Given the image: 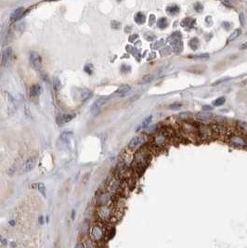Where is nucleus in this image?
<instances>
[{
  "mask_svg": "<svg viewBox=\"0 0 247 248\" xmlns=\"http://www.w3.org/2000/svg\"><path fill=\"white\" fill-rule=\"evenodd\" d=\"M150 156L146 149H141L137 152L134 159V165L139 169H144L150 163Z\"/></svg>",
  "mask_w": 247,
  "mask_h": 248,
  "instance_id": "nucleus-1",
  "label": "nucleus"
},
{
  "mask_svg": "<svg viewBox=\"0 0 247 248\" xmlns=\"http://www.w3.org/2000/svg\"><path fill=\"white\" fill-rule=\"evenodd\" d=\"M105 229L101 223H95L90 231V238L97 242H102L105 238Z\"/></svg>",
  "mask_w": 247,
  "mask_h": 248,
  "instance_id": "nucleus-2",
  "label": "nucleus"
},
{
  "mask_svg": "<svg viewBox=\"0 0 247 248\" xmlns=\"http://www.w3.org/2000/svg\"><path fill=\"white\" fill-rule=\"evenodd\" d=\"M97 216L102 221H108L112 216V209L109 205H100L97 208Z\"/></svg>",
  "mask_w": 247,
  "mask_h": 248,
  "instance_id": "nucleus-3",
  "label": "nucleus"
},
{
  "mask_svg": "<svg viewBox=\"0 0 247 248\" xmlns=\"http://www.w3.org/2000/svg\"><path fill=\"white\" fill-rule=\"evenodd\" d=\"M73 138V133L71 131H65L61 133L59 138V145L63 149H68L71 147V139Z\"/></svg>",
  "mask_w": 247,
  "mask_h": 248,
  "instance_id": "nucleus-4",
  "label": "nucleus"
},
{
  "mask_svg": "<svg viewBox=\"0 0 247 248\" xmlns=\"http://www.w3.org/2000/svg\"><path fill=\"white\" fill-rule=\"evenodd\" d=\"M107 100H108V98H106V97H101L94 101V103L92 104V106L90 108V113H92V115L96 116L101 113V108L105 105Z\"/></svg>",
  "mask_w": 247,
  "mask_h": 248,
  "instance_id": "nucleus-5",
  "label": "nucleus"
},
{
  "mask_svg": "<svg viewBox=\"0 0 247 248\" xmlns=\"http://www.w3.org/2000/svg\"><path fill=\"white\" fill-rule=\"evenodd\" d=\"M30 63L36 71H41L43 67L42 58L40 54L36 51H32L30 54Z\"/></svg>",
  "mask_w": 247,
  "mask_h": 248,
  "instance_id": "nucleus-6",
  "label": "nucleus"
},
{
  "mask_svg": "<svg viewBox=\"0 0 247 248\" xmlns=\"http://www.w3.org/2000/svg\"><path fill=\"white\" fill-rule=\"evenodd\" d=\"M75 96L80 101L85 102L86 101L89 100L92 96H93V92H92L90 89H87V88H82V89L76 90Z\"/></svg>",
  "mask_w": 247,
  "mask_h": 248,
  "instance_id": "nucleus-7",
  "label": "nucleus"
},
{
  "mask_svg": "<svg viewBox=\"0 0 247 248\" xmlns=\"http://www.w3.org/2000/svg\"><path fill=\"white\" fill-rule=\"evenodd\" d=\"M12 53H13V51H12V48L10 47L5 48L2 51L1 55H0V64L3 65V66L7 65L12 57Z\"/></svg>",
  "mask_w": 247,
  "mask_h": 248,
  "instance_id": "nucleus-8",
  "label": "nucleus"
},
{
  "mask_svg": "<svg viewBox=\"0 0 247 248\" xmlns=\"http://www.w3.org/2000/svg\"><path fill=\"white\" fill-rule=\"evenodd\" d=\"M112 193L110 192H104L101 193L98 197V204L100 205H109V204L112 201Z\"/></svg>",
  "mask_w": 247,
  "mask_h": 248,
  "instance_id": "nucleus-9",
  "label": "nucleus"
},
{
  "mask_svg": "<svg viewBox=\"0 0 247 248\" xmlns=\"http://www.w3.org/2000/svg\"><path fill=\"white\" fill-rule=\"evenodd\" d=\"M197 128H198V135L202 139H205L210 138L211 133H212V130L210 128H208L207 126H204V125H199L197 127Z\"/></svg>",
  "mask_w": 247,
  "mask_h": 248,
  "instance_id": "nucleus-10",
  "label": "nucleus"
},
{
  "mask_svg": "<svg viewBox=\"0 0 247 248\" xmlns=\"http://www.w3.org/2000/svg\"><path fill=\"white\" fill-rule=\"evenodd\" d=\"M36 166V156H33V157H30L29 159H27L25 161V163L23 164V172H30L32 171L35 166Z\"/></svg>",
  "mask_w": 247,
  "mask_h": 248,
  "instance_id": "nucleus-11",
  "label": "nucleus"
},
{
  "mask_svg": "<svg viewBox=\"0 0 247 248\" xmlns=\"http://www.w3.org/2000/svg\"><path fill=\"white\" fill-rule=\"evenodd\" d=\"M24 12H25V9L23 7H20L18 9H16L11 14H10V21H17L19 20H21L23 16H24Z\"/></svg>",
  "mask_w": 247,
  "mask_h": 248,
  "instance_id": "nucleus-12",
  "label": "nucleus"
},
{
  "mask_svg": "<svg viewBox=\"0 0 247 248\" xmlns=\"http://www.w3.org/2000/svg\"><path fill=\"white\" fill-rule=\"evenodd\" d=\"M130 89H131L130 86H128V85H123V86H119L116 89V91L114 92L113 95L116 96V97H124V96H125L126 94H127V93L130 91Z\"/></svg>",
  "mask_w": 247,
  "mask_h": 248,
  "instance_id": "nucleus-13",
  "label": "nucleus"
},
{
  "mask_svg": "<svg viewBox=\"0 0 247 248\" xmlns=\"http://www.w3.org/2000/svg\"><path fill=\"white\" fill-rule=\"evenodd\" d=\"M29 93H30V96L33 97V98L40 96L41 93H42V86H41V85L40 84H35V85H33L32 86L30 87Z\"/></svg>",
  "mask_w": 247,
  "mask_h": 248,
  "instance_id": "nucleus-14",
  "label": "nucleus"
},
{
  "mask_svg": "<svg viewBox=\"0 0 247 248\" xmlns=\"http://www.w3.org/2000/svg\"><path fill=\"white\" fill-rule=\"evenodd\" d=\"M195 118L199 121H203V122H206V121H210L213 118V114L209 112H199L195 114Z\"/></svg>",
  "mask_w": 247,
  "mask_h": 248,
  "instance_id": "nucleus-15",
  "label": "nucleus"
},
{
  "mask_svg": "<svg viewBox=\"0 0 247 248\" xmlns=\"http://www.w3.org/2000/svg\"><path fill=\"white\" fill-rule=\"evenodd\" d=\"M230 143H232L233 145H236V146H244L246 144L244 139L241 136H238V135H232L230 137Z\"/></svg>",
  "mask_w": 247,
  "mask_h": 248,
  "instance_id": "nucleus-16",
  "label": "nucleus"
},
{
  "mask_svg": "<svg viewBox=\"0 0 247 248\" xmlns=\"http://www.w3.org/2000/svg\"><path fill=\"white\" fill-rule=\"evenodd\" d=\"M142 142H143V138H142V137H139V136H136V137H134V138L129 141L128 149H130V150H135V149L138 148Z\"/></svg>",
  "mask_w": 247,
  "mask_h": 248,
  "instance_id": "nucleus-17",
  "label": "nucleus"
},
{
  "mask_svg": "<svg viewBox=\"0 0 247 248\" xmlns=\"http://www.w3.org/2000/svg\"><path fill=\"white\" fill-rule=\"evenodd\" d=\"M180 9L177 5L176 4H172V5H169L167 8H166V12L170 15V16H176L178 12H179Z\"/></svg>",
  "mask_w": 247,
  "mask_h": 248,
  "instance_id": "nucleus-18",
  "label": "nucleus"
},
{
  "mask_svg": "<svg viewBox=\"0 0 247 248\" xmlns=\"http://www.w3.org/2000/svg\"><path fill=\"white\" fill-rule=\"evenodd\" d=\"M33 187L36 188V189H37L43 196H46L47 189H46V185H45L44 183H42V182L35 183V184H33Z\"/></svg>",
  "mask_w": 247,
  "mask_h": 248,
  "instance_id": "nucleus-19",
  "label": "nucleus"
},
{
  "mask_svg": "<svg viewBox=\"0 0 247 248\" xmlns=\"http://www.w3.org/2000/svg\"><path fill=\"white\" fill-rule=\"evenodd\" d=\"M84 245H85V248H98L97 242L92 240L91 238L86 239V241L84 242Z\"/></svg>",
  "mask_w": 247,
  "mask_h": 248,
  "instance_id": "nucleus-20",
  "label": "nucleus"
},
{
  "mask_svg": "<svg viewBox=\"0 0 247 248\" xmlns=\"http://www.w3.org/2000/svg\"><path fill=\"white\" fill-rule=\"evenodd\" d=\"M241 31L240 30V29H236V30H234L233 32L231 33V35L229 36V38H228V44L229 43H231L232 41H234L235 39H237L238 37H239V36L241 35Z\"/></svg>",
  "mask_w": 247,
  "mask_h": 248,
  "instance_id": "nucleus-21",
  "label": "nucleus"
},
{
  "mask_svg": "<svg viewBox=\"0 0 247 248\" xmlns=\"http://www.w3.org/2000/svg\"><path fill=\"white\" fill-rule=\"evenodd\" d=\"M134 19H135V21H136L138 24H143V23L145 22L146 17H145L144 13H142V12H138V13L135 14Z\"/></svg>",
  "mask_w": 247,
  "mask_h": 248,
  "instance_id": "nucleus-22",
  "label": "nucleus"
},
{
  "mask_svg": "<svg viewBox=\"0 0 247 248\" xmlns=\"http://www.w3.org/2000/svg\"><path fill=\"white\" fill-rule=\"evenodd\" d=\"M169 41H170V44L173 45L178 41H181V34L180 32H175L169 38Z\"/></svg>",
  "mask_w": 247,
  "mask_h": 248,
  "instance_id": "nucleus-23",
  "label": "nucleus"
},
{
  "mask_svg": "<svg viewBox=\"0 0 247 248\" xmlns=\"http://www.w3.org/2000/svg\"><path fill=\"white\" fill-rule=\"evenodd\" d=\"M88 231H89V221L87 219H85L82 222V224H81V230H80V231H81V233L83 235H86V234H87Z\"/></svg>",
  "mask_w": 247,
  "mask_h": 248,
  "instance_id": "nucleus-24",
  "label": "nucleus"
},
{
  "mask_svg": "<svg viewBox=\"0 0 247 248\" xmlns=\"http://www.w3.org/2000/svg\"><path fill=\"white\" fill-rule=\"evenodd\" d=\"M194 24H195V20H193L192 18H186L182 21V26L188 27V28H192Z\"/></svg>",
  "mask_w": 247,
  "mask_h": 248,
  "instance_id": "nucleus-25",
  "label": "nucleus"
},
{
  "mask_svg": "<svg viewBox=\"0 0 247 248\" xmlns=\"http://www.w3.org/2000/svg\"><path fill=\"white\" fill-rule=\"evenodd\" d=\"M172 50L176 53H180L183 50V43L182 41H178L172 45Z\"/></svg>",
  "mask_w": 247,
  "mask_h": 248,
  "instance_id": "nucleus-26",
  "label": "nucleus"
},
{
  "mask_svg": "<svg viewBox=\"0 0 247 248\" xmlns=\"http://www.w3.org/2000/svg\"><path fill=\"white\" fill-rule=\"evenodd\" d=\"M189 45H190V47H191V48H192V50H196V49L199 48V45H200L198 38L194 37V38L191 39V41H190Z\"/></svg>",
  "mask_w": 247,
  "mask_h": 248,
  "instance_id": "nucleus-27",
  "label": "nucleus"
},
{
  "mask_svg": "<svg viewBox=\"0 0 247 248\" xmlns=\"http://www.w3.org/2000/svg\"><path fill=\"white\" fill-rule=\"evenodd\" d=\"M75 114H72V113H66V114H61V118H63V122L64 123H69L70 121H72L74 118Z\"/></svg>",
  "mask_w": 247,
  "mask_h": 248,
  "instance_id": "nucleus-28",
  "label": "nucleus"
},
{
  "mask_svg": "<svg viewBox=\"0 0 247 248\" xmlns=\"http://www.w3.org/2000/svg\"><path fill=\"white\" fill-rule=\"evenodd\" d=\"M226 101V98L225 97H219L218 98L217 100H215L213 101V105L215 106V107H218V106H222Z\"/></svg>",
  "mask_w": 247,
  "mask_h": 248,
  "instance_id": "nucleus-29",
  "label": "nucleus"
},
{
  "mask_svg": "<svg viewBox=\"0 0 247 248\" xmlns=\"http://www.w3.org/2000/svg\"><path fill=\"white\" fill-rule=\"evenodd\" d=\"M157 25L160 29H165V27H167L168 25V22H167V20L165 18H160L158 20V22H157Z\"/></svg>",
  "mask_w": 247,
  "mask_h": 248,
  "instance_id": "nucleus-30",
  "label": "nucleus"
},
{
  "mask_svg": "<svg viewBox=\"0 0 247 248\" xmlns=\"http://www.w3.org/2000/svg\"><path fill=\"white\" fill-rule=\"evenodd\" d=\"M151 119H152V115H149V116H147L144 120H143V122H142V125H141V128H147L150 124V122H151Z\"/></svg>",
  "mask_w": 247,
  "mask_h": 248,
  "instance_id": "nucleus-31",
  "label": "nucleus"
},
{
  "mask_svg": "<svg viewBox=\"0 0 247 248\" xmlns=\"http://www.w3.org/2000/svg\"><path fill=\"white\" fill-rule=\"evenodd\" d=\"M230 80H231V77H230V76L222 77V78H220V79L217 80V81H215V83H213V84H212V86H217V85H220V84H222V83H224V82H228V81H230Z\"/></svg>",
  "mask_w": 247,
  "mask_h": 248,
  "instance_id": "nucleus-32",
  "label": "nucleus"
},
{
  "mask_svg": "<svg viewBox=\"0 0 247 248\" xmlns=\"http://www.w3.org/2000/svg\"><path fill=\"white\" fill-rule=\"evenodd\" d=\"M93 65L92 64H86V65H85V67H84V71H85V73H86L87 74H89V75H91L92 74H93Z\"/></svg>",
  "mask_w": 247,
  "mask_h": 248,
  "instance_id": "nucleus-33",
  "label": "nucleus"
},
{
  "mask_svg": "<svg viewBox=\"0 0 247 248\" xmlns=\"http://www.w3.org/2000/svg\"><path fill=\"white\" fill-rule=\"evenodd\" d=\"M171 52H172V49L169 47H166V48L161 49V55L162 56H168V55L171 54Z\"/></svg>",
  "mask_w": 247,
  "mask_h": 248,
  "instance_id": "nucleus-34",
  "label": "nucleus"
},
{
  "mask_svg": "<svg viewBox=\"0 0 247 248\" xmlns=\"http://www.w3.org/2000/svg\"><path fill=\"white\" fill-rule=\"evenodd\" d=\"M152 79H153V75L152 74H146V75H144L142 77L141 82L142 83H149V82L152 81Z\"/></svg>",
  "mask_w": 247,
  "mask_h": 248,
  "instance_id": "nucleus-35",
  "label": "nucleus"
},
{
  "mask_svg": "<svg viewBox=\"0 0 247 248\" xmlns=\"http://www.w3.org/2000/svg\"><path fill=\"white\" fill-rule=\"evenodd\" d=\"M111 27L113 30H118L121 27V23L117 21H111Z\"/></svg>",
  "mask_w": 247,
  "mask_h": 248,
  "instance_id": "nucleus-36",
  "label": "nucleus"
},
{
  "mask_svg": "<svg viewBox=\"0 0 247 248\" xmlns=\"http://www.w3.org/2000/svg\"><path fill=\"white\" fill-rule=\"evenodd\" d=\"M191 58L193 59H208L209 58V54H199V55H194V56H191Z\"/></svg>",
  "mask_w": 247,
  "mask_h": 248,
  "instance_id": "nucleus-37",
  "label": "nucleus"
},
{
  "mask_svg": "<svg viewBox=\"0 0 247 248\" xmlns=\"http://www.w3.org/2000/svg\"><path fill=\"white\" fill-rule=\"evenodd\" d=\"M194 10H195L197 12H201V11L203 10V6L201 3L197 2V3H195V4H194Z\"/></svg>",
  "mask_w": 247,
  "mask_h": 248,
  "instance_id": "nucleus-38",
  "label": "nucleus"
},
{
  "mask_svg": "<svg viewBox=\"0 0 247 248\" xmlns=\"http://www.w3.org/2000/svg\"><path fill=\"white\" fill-rule=\"evenodd\" d=\"M54 87H55L56 90H59V89H60L61 85H60L59 79H58V78H55V79H54Z\"/></svg>",
  "mask_w": 247,
  "mask_h": 248,
  "instance_id": "nucleus-39",
  "label": "nucleus"
},
{
  "mask_svg": "<svg viewBox=\"0 0 247 248\" xmlns=\"http://www.w3.org/2000/svg\"><path fill=\"white\" fill-rule=\"evenodd\" d=\"M181 106H182L181 103H179V102H175V103L170 104V105H169V108H170V109H173V110H177V109H179Z\"/></svg>",
  "mask_w": 247,
  "mask_h": 248,
  "instance_id": "nucleus-40",
  "label": "nucleus"
},
{
  "mask_svg": "<svg viewBox=\"0 0 247 248\" xmlns=\"http://www.w3.org/2000/svg\"><path fill=\"white\" fill-rule=\"evenodd\" d=\"M239 21H240L241 26H244L245 25V16H244V14L242 12L240 13V15H239Z\"/></svg>",
  "mask_w": 247,
  "mask_h": 248,
  "instance_id": "nucleus-41",
  "label": "nucleus"
},
{
  "mask_svg": "<svg viewBox=\"0 0 247 248\" xmlns=\"http://www.w3.org/2000/svg\"><path fill=\"white\" fill-rule=\"evenodd\" d=\"M145 37H146V40H148V41H152V40L155 39V36H154L153 34H150V33L146 34Z\"/></svg>",
  "mask_w": 247,
  "mask_h": 248,
  "instance_id": "nucleus-42",
  "label": "nucleus"
},
{
  "mask_svg": "<svg viewBox=\"0 0 247 248\" xmlns=\"http://www.w3.org/2000/svg\"><path fill=\"white\" fill-rule=\"evenodd\" d=\"M130 71V66L128 65H122L121 67V72L124 73V74H127Z\"/></svg>",
  "mask_w": 247,
  "mask_h": 248,
  "instance_id": "nucleus-43",
  "label": "nucleus"
},
{
  "mask_svg": "<svg viewBox=\"0 0 247 248\" xmlns=\"http://www.w3.org/2000/svg\"><path fill=\"white\" fill-rule=\"evenodd\" d=\"M240 128L243 131L247 132V123H245V122H240Z\"/></svg>",
  "mask_w": 247,
  "mask_h": 248,
  "instance_id": "nucleus-44",
  "label": "nucleus"
},
{
  "mask_svg": "<svg viewBox=\"0 0 247 248\" xmlns=\"http://www.w3.org/2000/svg\"><path fill=\"white\" fill-rule=\"evenodd\" d=\"M203 110L204 112H210V111L213 110V107L210 106V105H203Z\"/></svg>",
  "mask_w": 247,
  "mask_h": 248,
  "instance_id": "nucleus-45",
  "label": "nucleus"
},
{
  "mask_svg": "<svg viewBox=\"0 0 247 248\" xmlns=\"http://www.w3.org/2000/svg\"><path fill=\"white\" fill-rule=\"evenodd\" d=\"M75 248H85V245H84V242H79L75 244Z\"/></svg>",
  "mask_w": 247,
  "mask_h": 248,
  "instance_id": "nucleus-46",
  "label": "nucleus"
},
{
  "mask_svg": "<svg viewBox=\"0 0 247 248\" xmlns=\"http://www.w3.org/2000/svg\"><path fill=\"white\" fill-rule=\"evenodd\" d=\"M155 21V16L154 15H150V25H152V23Z\"/></svg>",
  "mask_w": 247,
  "mask_h": 248,
  "instance_id": "nucleus-47",
  "label": "nucleus"
},
{
  "mask_svg": "<svg viewBox=\"0 0 247 248\" xmlns=\"http://www.w3.org/2000/svg\"><path fill=\"white\" fill-rule=\"evenodd\" d=\"M75 215H76V212H75L74 209H73V210H72V213H71V218H72L73 220L75 219Z\"/></svg>",
  "mask_w": 247,
  "mask_h": 248,
  "instance_id": "nucleus-48",
  "label": "nucleus"
},
{
  "mask_svg": "<svg viewBox=\"0 0 247 248\" xmlns=\"http://www.w3.org/2000/svg\"><path fill=\"white\" fill-rule=\"evenodd\" d=\"M38 222L40 225H43L44 224V216H40L39 218H38Z\"/></svg>",
  "mask_w": 247,
  "mask_h": 248,
  "instance_id": "nucleus-49",
  "label": "nucleus"
},
{
  "mask_svg": "<svg viewBox=\"0 0 247 248\" xmlns=\"http://www.w3.org/2000/svg\"><path fill=\"white\" fill-rule=\"evenodd\" d=\"M223 27H224L226 30H229V29H230V24L228 21H226V22H224V23H223Z\"/></svg>",
  "mask_w": 247,
  "mask_h": 248,
  "instance_id": "nucleus-50",
  "label": "nucleus"
},
{
  "mask_svg": "<svg viewBox=\"0 0 247 248\" xmlns=\"http://www.w3.org/2000/svg\"><path fill=\"white\" fill-rule=\"evenodd\" d=\"M137 37H138V35H133V36H130L129 41H130V42H133L135 39H137Z\"/></svg>",
  "mask_w": 247,
  "mask_h": 248,
  "instance_id": "nucleus-51",
  "label": "nucleus"
},
{
  "mask_svg": "<svg viewBox=\"0 0 247 248\" xmlns=\"http://www.w3.org/2000/svg\"><path fill=\"white\" fill-rule=\"evenodd\" d=\"M247 48V43H243L241 47H240V49H245Z\"/></svg>",
  "mask_w": 247,
  "mask_h": 248,
  "instance_id": "nucleus-52",
  "label": "nucleus"
},
{
  "mask_svg": "<svg viewBox=\"0 0 247 248\" xmlns=\"http://www.w3.org/2000/svg\"><path fill=\"white\" fill-rule=\"evenodd\" d=\"M9 224H10V226H12V227H13V226H14V225L16 224V221H15L14 219H11V220H10V222H9Z\"/></svg>",
  "mask_w": 247,
  "mask_h": 248,
  "instance_id": "nucleus-53",
  "label": "nucleus"
},
{
  "mask_svg": "<svg viewBox=\"0 0 247 248\" xmlns=\"http://www.w3.org/2000/svg\"><path fill=\"white\" fill-rule=\"evenodd\" d=\"M224 5H226V6H228L229 8H231V5H230V3L229 2V1H224V2H222Z\"/></svg>",
  "mask_w": 247,
  "mask_h": 248,
  "instance_id": "nucleus-54",
  "label": "nucleus"
},
{
  "mask_svg": "<svg viewBox=\"0 0 247 248\" xmlns=\"http://www.w3.org/2000/svg\"><path fill=\"white\" fill-rule=\"evenodd\" d=\"M1 242H2L3 244H7V243H8V241H7V240H6L5 238H3V240L1 241Z\"/></svg>",
  "mask_w": 247,
  "mask_h": 248,
  "instance_id": "nucleus-55",
  "label": "nucleus"
},
{
  "mask_svg": "<svg viewBox=\"0 0 247 248\" xmlns=\"http://www.w3.org/2000/svg\"><path fill=\"white\" fill-rule=\"evenodd\" d=\"M10 245H11V247H13V248H15V247H16V242H12L10 243Z\"/></svg>",
  "mask_w": 247,
  "mask_h": 248,
  "instance_id": "nucleus-56",
  "label": "nucleus"
},
{
  "mask_svg": "<svg viewBox=\"0 0 247 248\" xmlns=\"http://www.w3.org/2000/svg\"><path fill=\"white\" fill-rule=\"evenodd\" d=\"M2 240H3V237L1 236V234H0V242H1Z\"/></svg>",
  "mask_w": 247,
  "mask_h": 248,
  "instance_id": "nucleus-57",
  "label": "nucleus"
},
{
  "mask_svg": "<svg viewBox=\"0 0 247 248\" xmlns=\"http://www.w3.org/2000/svg\"><path fill=\"white\" fill-rule=\"evenodd\" d=\"M245 145H246V146H247V142H246V144H245Z\"/></svg>",
  "mask_w": 247,
  "mask_h": 248,
  "instance_id": "nucleus-58",
  "label": "nucleus"
}]
</instances>
